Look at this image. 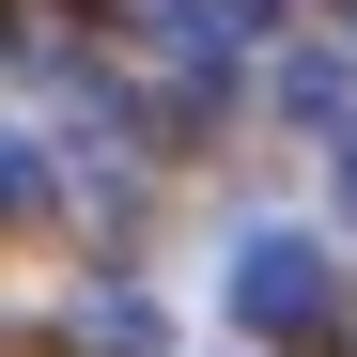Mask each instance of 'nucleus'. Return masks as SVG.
Instances as JSON below:
<instances>
[{
    "mask_svg": "<svg viewBox=\"0 0 357 357\" xmlns=\"http://www.w3.org/2000/svg\"><path fill=\"white\" fill-rule=\"evenodd\" d=\"M233 295H249L264 326H295V311H311V249H249V280H233Z\"/></svg>",
    "mask_w": 357,
    "mask_h": 357,
    "instance_id": "obj_1",
    "label": "nucleus"
}]
</instances>
